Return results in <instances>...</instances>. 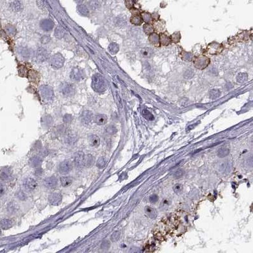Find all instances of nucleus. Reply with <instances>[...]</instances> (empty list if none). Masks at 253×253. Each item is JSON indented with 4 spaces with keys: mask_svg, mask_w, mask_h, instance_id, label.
Returning <instances> with one entry per match:
<instances>
[{
    "mask_svg": "<svg viewBox=\"0 0 253 253\" xmlns=\"http://www.w3.org/2000/svg\"><path fill=\"white\" fill-rule=\"evenodd\" d=\"M106 132H107L108 134L113 135V134L117 133V130L115 126L110 125V126L107 127V128H106Z\"/></svg>",
    "mask_w": 253,
    "mask_h": 253,
    "instance_id": "58836bf2",
    "label": "nucleus"
},
{
    "mask_svg": "<svg viewBox=\"0 0 253 253\" xmlns=\"http://www.w3.org/2000/svg\"><path fill=\"white\" fill-rule=\"evenodd\" d=\"M107 117L103 114H97L94 117V121L99 125H105L107 122Z\"/></svg>",
    "mask_w": 253,
    "mask_h": 253,
    "instance_id": "dca6fc26",
    "label": "nucleus"
},
{
    "mask_svg": "<svg viewBox=\"0 0 253 253\" xmlns=\"http://www.w3.org/2000/svg\"><path fill=\"white\" fill-rule=\"evenodd\" d=\"M10 176V172H9L7 170V171H3L0 173V178L1 180H7Z\"/></svg>",
    "mask_w": 253,
    "mask_h": 253,
    "instance_id": "a19ab883",
    "label": "nucleus"
},
{
    "mask_svg": "<svg viewBox=\"0 0 253 253\" xmlns=\"http://www.w3.org/2000/svg\"><path fill=\"white\" fill-rule=\"evenodd\" d=\"M92 87L94 91L99 93H102L105 91L107 85L104 78L100 74L96 73L93 76Z\"/></svg>",
    "mask_w": 253,
    "mask_h": 253,
    "instance_id": "f257e3e1",
    "label": "nucleus"
},
{
    "mask_svg": "<svg viewBox=\"0 0 253 253\" xmlns=\"http://www.w3.org/2000/svg\"><path fill=\"white\" fill-rule=\"evenodd\" d=\"M108 50L112 55H115L119 51V46L117 43H111L108 46Z\"/></svg>",
    "mask_w": 253,
    "mask_h": 253,
    "instance_id": "a878e982",
    "label": "nucleus"
},
{
    "mask_svg": "<svg viewBox=\"0 0 253 253\" xmlns=\"http://www.w3.org/2000/svg\"><path fill=\"white\" fill-rule=\"evenodd\" d=\"M229 154V149L226 147H222L218 151L217 155L220 158H224Z\"/></svg>",
    "mask_w": 253,
    "mask_h": 253,
    "instance_id": "b1692460",
    "label": "nucleus"
},
{
    "mask_svg": "<svg viewBox=\"0 0 253 253\" xmlns=\"http://www.w3.org/2000/svg\"><path fill=\"white\" fill-rule=\"evenodd\" d=\"M0 26H1V22H0Z\"/></svg>",
    "mask_w": 253,
    "mask_h": 253,
    "instance_id": "13d9d810",
    "label": "nucleus"
},
{
    "mask_svg": "<svg viewBox=\"0 0 253 253\" xmlns=\"http://www.w3.org/2000/svg\"><path fill=\"white\" fill-rule=\"evenodd\" d=\"M48 201L53 206H58L62 201V196L60 192H52L48 196Z\"/></svg>",
    "mask_w": 253,
    "mask_h": 253,
    "instance_id": "6e6552de",
    "label": "nucleus"
},
{
    "mask_svg": "<svg viewBox=\"0 0 253 253\" xmlns=\"http://www.w3.org/2000/svg\"><path fill=\"white\" fill-rule=\"evenodd\" d=\"M85 77V73L84 70L78 68V67H75L73 68L71 72H70V78L72 80L74 81H81L83 80Z\"/></svg>",
    "mask_w": 253,
    "mask_h": 253,
    "instance_id": "20e7f679",
    "label": "nucleus"
},
{
    "mask_svg": "<svg viewBox=\"0 0 253 253\" xmlns=\"http://www.w3.org/2000/svg\"><path fill=\"white\" fill-rule=\"evenodd\" d=\"M11 7L12 9L15 11H20L22 10V4L20 3V2L19 1H13L11 5Z\"/></svg>",
    "mask_w": 253,
    "mask_h": 253,
    "instance_id": "c756f323",
    "label": "nucleus"
},
{
    "mask_svg": "<svg viewBox=\"0 0 253 253\" xmlns=\"http://www.w3.org/2000/svg\"><path fill=\"white\" fill-rule=\"evenodd\" d=\"M141 53H142L144 57H151L152 55V51L149 48H143L142 50H141Z\"/></svg>",
    "mask_w": 253,
    "mask_h": 253,
    "instance_id": "72a5a7b5",
    "label": "nucleus"
},
{
    "mask_svg": "<svg viewBox=\"0 0 253 253\" xmlns=\"http://www.w3.org/2000/svg\"><path fill=\"white\" fill-rule=\"evenodd\" d=\"M183 174H184V172L182 171V170H178V171H176L175 172V176H176V178H180L182 175H183Z\"/></svg>",
    "mask_w": 253,
    "mask_h": 253,
    "instance_id": "6e6d98bb",
    "label": "nucleus"
},
{
    "mask_svg": "<svg viewBox=\"0 0 253 253\" xmlns=\"http://www.w3.org/2000/svg\"><path fill=\"white\" fill-rule=\"evenodd\" d=\"M72 169V164L69 160H65L62 161L58 166V171L61 174H67L71 171Z\"/></svg>",
    "mask_w": 253,
    "mask_h": 253,
    "instance_id": "1a4fd4ad",
    "label": "nucleus"
},
{
    "mask_svg": "<svg viewBox=\"0 0 253 253\" xmlns=\"http://www.w3.org/2000/svg\"><path fill=\"white\" fill-rule=\"evenodd\" d=\"M72 182V179L70 176H61L60 178V182L63 187H68L71 185Z\"/></svg>",
    "mask_w": 253,
    "mask_h": 253,
    "instance_id": "5701e85b",
    "label": "nucleus"
},
{
    "mask_svg": "<svg viewBox=\"0 0 253 253\" xmlns=\"http://www.w3.org/2000/svg\"><path fill=\"white\" fill-rule=\"evenodd\" d=\"M248 77V75H247L246 73H240L239 74L237 75V80L239 82L242 83V82H244L247 81Z\"/></svg>",
    "mask_w": 253,
    "mask_h": 253,
    "instance_id": "473e14b6",
    "label": "nucleus"
},
{
    "mask_svg": "<svg viewBox=\"0 0 253 253\" xmlns=\"http://www.w3.org/2000/svg\"><path fill=\"white\" fill-rule=\"evenodd\" d=\"M76 138L77 137H76V136H75L74 134L70 133L67 136V137H66L67 140H67V142L69 144L74 143L76 141Z\"/></svg>",
    "mask_w": 253,
    "mask_h": 253,
    "instance_id": "c9c22d12",
    "label": "nucleus"
},
{
    "mask_svg": "<svg viewBox=\"0 0 253 253\" xmlns=\"http://www.w3.org/2000/svg\"><path fill=\"white\" fill-rule=\"evenodd\" d=\"M61 91L65 96L72 97L75 94V86L71 83H64L61 87Z\"/></svg>",
    "mask_w": 253,
    "mask_h": 253,
    "instance_id": "7ed1b4c3",
    "label": "nucleus"
},
{
    "mask_svg": "<svg viewBox=\"0 0 253 253\" xmlns=\"http://www.w3.org/2000/svg\"><path fill=\"white\" fill-rule=\"evenodd\" d=\"M209 63H210V60L205 56H199L195 59L194 62L196 68L200 70L205 69L208 65Z\"/></svg>",
    "mask_w": 253,
    "mask_h": 253,
    "instance_id": "39448f33",
    "label": "nucleus"
},
{
    "mask_svg": "<svg viewBox=\"0 0 253 253\" xmlns=\"http://www.w3.org/2000/svg\"><path fill=\"white\" fill-rule=\"evenodd\" d=\"M89 6L91 9L93 10H96L99 7V3L98 0H89Z\"/></svg>",
    "mask_w": 253,
    "mask_h": 253,
    "instance_id": "2f4dec72",
    "label": "nucleus"
},
{
    "mask_svg": "<svg viewBox=\"0 0 253 253\" xmlns=\"http://www.w3.org/2000/svg\"><path fill=\"white\" fill-rule=\"evenodd\" d=\"M144 31L146 34H152V32L154 31V29L151 25L149 24V23H146L144 25Z\"/></svg>",
    "mask_w": 253,
    "mask_h": 253,
    "instance_id": "f704fd0d",
    "label": "nucleus"
},
{
    "mask_svg": "<svg viewBox=\"0 0 253 253\" xmlns=\"http://www.w3.org/2000/svg\"><path fill=\"white\" fill-rule=\"evenodd\" d=\"M77 11L82 16H88L89 14V10L86 5H80L77 7Z\"/></svg>",
    "mask_w": 253,
    "mask_h": 253,
    "instance_id": "412c9836",
    "label": "nucleus"
},
{
    "mask_svg": "<svg viewBox=\"0 0 253 253\" xmlns=\"http://www.w3.org/2000/svg\"><path fill=\"white\" fill-rule=\"evenodd\" d=\"M12 226H13L12 222L9 219H7V218L3 219L2 220H1V222H0V226H1V228L2 229H3V230L9 229L12 227Z\"/></svg>",
    "mask_w": 253,
    "mask_h": 253,
    "instance_id": "aec40b11",
    "label": "nucleus"
},
{
    "mask_svg": "<svg viewBox=\"0 0 253 253\" xmlns=\"http://www.w3.org/2000/svg\"><path fill=\"white\" fill-rule=\"evenodd\" d=\"M93 119V113L90 111H83L81 116V119L82 122L84 124L86 125L89 124L91 121H92Z\"/></svg>",
    "mask_w": 253,
    "mask_h": 253,
    "instance_id": "4468645a",
    "label": "nucleus"
},
{
    "mask_svg": "<svg viewBox=\"0 0 253 253\" xmlns=\"http://www.w3.org/2000/svg\"><path fill=\"white\" fill-rule=\"evenodd\" d=\"M6 31H7V33L9 34L10 35H15L16 33V30L13 26L11 25H8L7 27H6Z\"/></svg>",
    "mask_w": 253,
    "mask_h": 253,
    "instance_id": "ea45409f",
    "label": "nucleus"
},
{
    "mask_svg": "<svg viewBox=\"0 0 253 253\" xmlns=\"http://www.w3.org/2000/svg\"><path fill=\"white\" fill-rule=\"evenodd\" d=\"M142 115L146 119L148 120H154V117L149 112L148 110H144L142 111Z\"/></svg>",
    "mask_w": 253,
    "mask_h": 253,
    "instance_id": "e433bc0d",
    "label": "nucleus"
},
{
    "mask_svg": "<svg viewBox=\"0 0 253 253\" xmlns=\"http://www.w3.org/2000/svg\"><path fill=\"white\" fill-rule=\"evenodd\" d=\"M223 50V46L220 44L213 43L209 45L206 51L210 55H217L220 53Z\"/></svg>",
    "mask_w": 253,
    "mask_h": 253,
    "instance_id": "0eeeda50",
    "label": "nucleus"
},
{
    "mask_svg": "<svg viewBox=\"0 0 253 253\" xmlns=\"http://www.w3.org/2000/svg\"><path fill=\"white\" fill-rule=\"evenodd\" d=\"M88 142L93 148H98L100 144V139L96 135L91 134L88 136Z\"/></svg>",
    "mask_w": 253,
    "mask_h": 253,
    "instance_id": "2eb2a0df",
    "label": "nucleus"
},
{
    "mask_svg": "<svg viewBox=\"0 0 253 253\" xmlns=\"http://www.w3.org/2000/svg\"><path fill=\"white\" fill-rule=\"evenodd\" d=\"M180 35L179 34V32H175V33L172 35V40L174 43L178 42V41H180Z\"/></svg>",
    "mask_w": 253,
    "mask_h": 253,
    "instance_id": "a18cd8bd",
    "label": "nucleus"
},
{
    "mask_svg": "<svg viewBox=\"0 0 253 253\" xmlns=\"http://www.w3.org/2000/svg\"><path fill=\"white\" fill-rule=\"evenodd\" d=\"M64 34L65 32L63 27H61V26H58L55 31V35L56 37H57L58 39H61L64 36Z\"/></svg>",
    "mask_w": 253,
    "mask_h": 253,
    "instance_id": "bb28decb",
    "label": "nucleus"
},
{
    "mask_svg": "<svg viewBox=\"0 0 253 253\" xmlns=\"http://www.w3.org/2000/svg\"><path fill=\"white\" fill-rule=\"evenodd\" d=\"M6 192V187L4 185L0 184V196L4 194Z\"/></svg>",
    "mask_w": 253,
    "mask_h": 253,
    "instance_id": "864d4df0",
    "label": "nucleus"
},
{
    "mask_svg": "<svg viewBox=\"0 0 253 253\" xmlns=\"http://www.w3.org/2000/svg\"><path fill=\"white\" fill-rule=\"evenodd\" d=\"M74 1H75V3H77L78 4L82 3L83 2V0H74Z\"/></svg>",
    "mask_w": 253,
    "mask_h": 253,
    "instance_id": "4d7b16f0",
    "label": "nucleus"
},
{
    "mask_svg": "<svg viewBox=\"0 0 253 253\" xmlns=\"http://www.w3.org/2000/svg\"><path fill=\"white\" fill-rule=\"evenodd\" d=\"M85 155L82 152H78L74 158V163L78 169H81L84 166Z\"/></svg>",
    "mask_w": 253,
    "mask_h": 253,
    "instance_id": "9b49d317",
    "label": "nucleus"
},
{
    "mask_svg": "<svg viewBox=\"0 0 253 253\" xmlns=\"http://www.w3.org/2000/svg\"><path fill=\"white\" fill-rule=\"evenodd\" d=\"M141 17H142V20H144V21L147 23H149L152 20V17L151 15L148 13H145L144 12L142 14H141Z\"/></svg>",
    "mask_w": 253,
    "mask_h": 253,
    "instance_id": "4c0bfd02",
    "label": "nucleus"
},
{
    "mask_svg": "<svg viewBox=\"0 0 253 253\" xmlns=\"http://www.w3.org/2000/svg\"><path fill=\"white\" fill-rule=\"evenodd\" d=\"M29 164H30V165L32 167L38 168L39 166H40L41 164V160L39 157L37 156L32 157L31 159H30V160H29Z\"/></svg>",
    "mask_w": 253,
    "mask_h": 253,
    "instance_id": "4be33fe9",
    "label": "nucleus"
},
{
    "mask_svg": "<svg viewBox=\"0 0 253 253\" xmlns=\"http://www.w3.org/2000/svg\"><path fill=\"white\" fill-rule=\"evenodd\" d=\"M120 234L119 233V232L116 231L113 233V234L111 235V240L113 241V242H116V241L119 240V239H120Z\"/></svg>",
    "mask_w": 253,
    "mask_h": 253,
    "instance_id": "79ce46f5",
    "label": "nucleus"
},
{
    "mask_svg": "<svg viewBox=\"0 0 253 253\" xmlns=\"http://www.w3.org/2000/svg\"><path fill=\"white\" fill-rule=\"evenodd\" d=\"M41 27L43 30L46 31H51V29L53 28V22L50 20H43L42 22H41Z\"/></svg>",
    "mask_w": 253,
    "mask_h": 253,
    "instance_id": "f3484780",
    "label": "nucleus"
},
{
    "mask_svg": "<svg viewBox=\"0 0 253 253\" xmlns=\"http://www.w3.org/2000/svg\"><path fill=\"white\" fill-rule=\"evenodd\" d=\"M173 190L176 194H180L182 191V185L180 184H175L173 187Z\"/></svg>",
    "mask_w": 253,
    "mask_h": 253,
    "instance_id": "c03bdc74",
    "label": "nucleus"
},
{
    "mask_svg": "<svg viewBox=\"0 0 253 253\" xmlns=\"http://www.w3.org/2000/svg\"><path fill=\"white\" fill-rule=\"evenodd\" d=\"M106 164H107V161H106V159L104 157H101L98 159V161H97L96 166H98L99 168L102 169V168H105V166H106Z\"/></svg>",
    "mask_w": 253,
    "mask_h": 253,
    "instance_id": "7c9ffc66",
    "label": "nucleus"
},
{
    "mask_svg": "<svg viewBox=\"0 0 253 253\" xmlns=\"http://www.w3.org/2000/svg\"><path fill=\"white\" fill-rule=\"evenodd\" d=\"M65 63V58L63 55L60 53H57L52 56L50 58V63L53 68L59 69L63 66Z\"/></svg>",
    "mask_w": 253,
    "mask_h": 253,
    "instance_id": "f03ea898",
    "label": "nucleus"
},
{
    "mask_svg": "<svg viewBox=\"0 0 253 253\" xmlns=\"http://www.w3.org/2000/svg\"><path fill=\"white\" fill-rule=\"evenodd\" d=\"M150 43L154 46H158L159 44V38L156 34H152L149 37Z\"/></svg>",
    "mask_w": 253,
    "mask_h": 253,
    "instance_id": "c85d7f7f",
    "label": "nucleus"
},
{
    "mask_svg": "<svg viewBox=\"0 0 253 253\" xmlns=\"http://www.w3.org/2000/svg\"><path fill=\"white\" fill-rule=\"evenodd\" d=\"M110 244L109 243L108 241L107 240H105L103 242L102 244H101V248L102 249H108L109 247H110Z\"/></svg>",
    "mask_w": 253,
    "mask_h": 253,
    "instance_id": "603ef678",
    "label": "nucleus"
},
{
    "mask_svg": "<svg viewBox=\"0 0 253 253\" xmlns=\"http://www.w3.org/2000/svg\"><path fill=\"white\" fill-rule=\"evenodd\" d=\"M40 93L43 98L47 100L51 99L54 96V93L52 88L46 85L42 86L40 87Z\"/></svg>",
    "mask_w": 253,
    "mask_h": 253,
    "instance_id": "423d86ee",
    "label": "nucleus"
},
{
    "mask_svg": "<svg viewBox=\"0 0 253 253\" xmlns=\"http://www.w3.org/2000/svg\"><path fill=\"white\" fill-rule=\"evenodd\" d=\"M130 22L132 24L139 25L142 23V19L139 15H135L131 18Z\"/></svg>",
    "mask_w": 253,
    "mask_h": 253,
    "instance_id": "393cba45",
    "label": "nucleus"
},
{
    "mask_svg": "<svg viewBox=\"0 0 253 253\" xmlns=\"http://www.w3.org/2000/svg\"><path fill=\"white\" fill-rule=\"evenodd\" d=\"M43 184L48 189H54L58 185V179L55 176H49L44 180Z\"/></svg>",
    "mask_w": 253,
    "mask_h": 253,
    "instance_id": "f8f14e48",
    "label": "nucleus"
},
{
    "mask_svg": "<svg viewBox=\"0 0 253 253\" xmlns=\"http://www.w3.org/2000/svg\"><path fill=\"white\" fill-rule=\"evenodd\" d=\"M210 95V97L211 98L214 99V98H216L218 96H220V93L218 90L214 89V90H212L211 91Z\"/></svg>",
    "mask_w": 253,
    "mask_h": 253,
    "instance_id": "37998d69",
    "label": "nucleus"
},
{
    "mask_svg": "<svg viewBox=\"0 0 253 253\" xmlns=\"http://www.w3.org/2000/svg\"><path fill=\"white\" fill-rule=\"evenodd\" d=\"M158 200V198L156 195H152L149 198V201L152 202V203H154V202H156Z\"/></svg>",
    "mask_w": 253,
    "mask_h": 253,
    "instance_id": "5fc2aeb1",
    "label": "nucleus"
},
{
    "mask_svg": "<svg viewBox=\"0 0 253 253\" xmlns=\"http://www.w3.org/2000/svg\"><path fill=\"white\" fill-rule=\"evenodd\" d=\"M95 161V158L92 154H87L85 156L84 158V166L87 168H91Z\"/></svg>",
    "mask_w": 253,
    "mask_h": 253,
    "instance_id": "a211bd4d",
    "label": "nucleus"
},
{
    "mask_svg": "<svg viewBox=\"0 0 253 253\" xmlns=\"http://www.w3.org/2000/svg\"><path fill=\"white\" fill-rule=\"evenodd\" d=\"M21 55L23 56V57H29L31 55V53H30V50L28 49H23L22 51H21Z\"/></svg>",
    "mask_w": 253,
    "mask_h": 253,
    "instance_id": "de8ad7c7",
    "label": "nucleus"
},
{
    "mask_svg": "<svg viewBox=\"0 0 253 253\" xmlns=\"http://www.w3.org/2000/svg\"><path fill=\"white\" fill-rule=\"evenodd\" d=\"M125 4L127 7L130 9V8L134 7V5L135 4V1L134 0H126Z\"/></svg>",
    "mask_w": 253,
    "mask_h": 253,
    "instance_id": "49530a36",
    "label": "nucleus"
},
{
    "mask_svg": "<svg viewBox=\"0 0 253 253\" xmlns=\"http://www.w3.org/2000/svg\"><path fill=\"white\" fill-rule=\"evenodd\" d=\"M160 40H161V45H163L164 46L168 45L169 44L171 43V39H170V37L168 36H166V34H161Z\"/></svg>",
    "mask_w": 253,
    "mask_h": 253,
    "instance_id": "cd10ccee",
    "label": "nucleus"
},
{
    "mask_svg": "<svg viewBox=\"0 0 253 253\" xmlns=\"http://www.w3.org/2000/svg\"><path fill=\"white\" fill-rule=\"evenodd\" d=\"M72 120V117L70 115H66L63 118V121L65 123H69Z\"/></svg>",
    "mask_w": 253,
    "mask_h": 253,
    "instance_id": "3c124183",
    "label": "nucleus"
},
{
    "mask_svg": "<svg viewBox=\"0 0 253 253\" xmlns=\"http://www.w3.org/2000/svg\"><path fill=\"white\" fill-rule=\"evenodd\" d=\"M36 57L38 61H39V62H43V61H45L48 60L49 58V55L48 51H47V50L45 48L40 47V48L37 49Z\"/></svg>",
    "mask_w": 253,
    "mask_h": 253,
    "instance_id": "9d476101",
    "label": "nucleus"
},
{
    "mask_svg": "<svg viewBox=\"0 0 253 253\" xmlns=\"http://www.w3.org/2000/svg\"><path fill=\"white\" fill-rule=\"evenodd\" d=\"M23 185L27 190H33L37 188V183L35 179L29 177L25 178V180L23 181Z\"/></svg>",
    "mask_w": 253,
    "mask_h": 253,
    "instance_id": "ddd939ff",
    "label": "nucleus"
},
{
    "mask_svg": "<svg viewBox=\"0 0 253 253\" xmlns=\"http://www.w3.org/2000/svg\"><path fill=\"white\" fill-rule=\"evenodd\" d=\"M184 54H183L184 60H188V61L191 60V58H192V55H191L190 53H186V52H184Z\"/></svg>",
    "mask_w": 253,
    "mask_h": 253,
    "instance_id": "8fccbe9b",
    "label": "nucleus"
},
{
    "mask_svg": "<svg viewBox=\"0 0 253 253\" xmlns=\"http://www.w3.org/2000/svg\"><path fill=\"white\" fill-rule=\"evenodd\" d=\"M50 40H51V37L47 36H45L41 38V41L43 44H47L49 42Z\"/></svg>",
    "mask_w": 253,
    "mask_h": 253,
    "instance_id": "09e8293b",
    "label": "nucleus"
},
{
    "mask_svg": "<svg viewBox=\"0 0 253 253\" xmlns=\"http://www.w3.org/2000/svg\"><path fill=\"white\" fill-rule=\"evenodd\" d=\"M145 213L151 219H154L157 216V211L154 208L146 206L144 208Z\"/></svg>",
    "mask_w": 253,
    "mask_h": 253,
    "instance_id": "6ab92c4d",
    "label": "nucleus"
}]
</instances>
